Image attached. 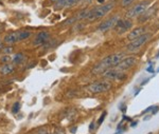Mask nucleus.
<instances>
[{
  "mask_svg": "<svg viewBox=\"0 0 159 134\" xmlns=\"http://www.w3.org/2000/svg\"><path fill=\"white\" fill-rule=\"evenodd\" d=\"M134 1H135V0H122L121 4H122L123 7H127V6H129Z\"/></svg>",
  "mask_w": 159,
  "mask_h": 134,
  "instance_id": "nucleus-18",
  "label": "nucleus"
},
{
  "mask_svg": "<svg viewBox=\"0 0 159 134\" xmlns=\"http://www.w3.org/2000/svg\"><path fill=\"white\" fill-rule=\"evenodd\" d=\"M15 70V67L11 63H4L0 67V74L1 75H9V74L13 73Z\"/></svg>",
  "mask_w": 159,
  "mask_h": 134,
  "instance_id": "nucleus-15",
  "label": "nucleus"
},
{
  "mask_svg": "<svg viewBox=\"0 0 159 134\" xmlns=\"http://www.w3.org/2000/svg\"><path fill=\"white\" fill-rule=\"evenodd\" d=\"M124 58V53H116L105 57L103 60H101L98 64L93 67L92 73L94 74H102L106 70H109L110 68H115L122 59Z\"/></svg>",
  "mask_w": 159,
  "mask_h": 134,
  "instance_id": "nucleus-1",
  "label": "nucleus"
},
{
  "mask_svg": "<svg viewBox=\"0 0 159 134\" xmlns=\"http://www.w3.org/2000/svg\"><path fill=\"white\" fill-rule=\"evenodd\" d=\"M148 4H150V0H145V1H141L139 3H137L135 6L130 7L129 11L126 12V17L134 18V17L141 16L148 10Z\"/></svg>",
  "mask_w": 159,
  "mask_h": 134,
  "instance_id": "nucleus-4",
  "label": "nucleus"
},
{
  "mask_svg": "<svg viewBox=\"0 0 159 134\" xmlns=\"http://www.w3.org/2000/svg\"><path fill=\"white\" fill-rule=\"evenodd\" d=\"M136 61H137V59L134 56H130V57H126V58H123L121 61H120L119 63L117 64L116 67H115V69L118 71H125L127 70V69L132 68L133 66L136 63Z\"/></svg>",
  "mask_w": 159,
  "mask_h": 134,
  "instance_id": "nucleus-9",
  "label": "nucleus"
},
{
  "mask_svg": "<svg viewBox=\"0 0 159 134\" xmlns=\"http://www.w3.org/2000/svg\"><path fill=\"white\" fill-rule=\"evenodd\" d=\"M51 1H53L55 3V2H58V1H61V0H51Z\"/></svg>",
  "mask_w": 159,
  "mask_h": 134,
  "instance_id": "nucleus-29",
  "label": "nucleus"
},
{
  "mask_svg": "<svg viewBox=\"0 0 159 134\" xmlns=\"http://www.w3.org/2000/svg\"><path fill=\"white\" fill-rule=\"evenodd\" d=\"M150 134H152V133H150Z\"/></svg>",
  "mask_w": 159,
  "mask_h": 134,
  "instance_id": "nucleus-31",
  "label": "nucleus"
},
{
  "mask_svg": "<svg viewBox=\"0 0 159 134\" xmlns=\"http://www.w3.org/2000/svg\"><path fill=\"white\" fill-rule=\"evenodd\" d=\"M75 131H76V128H73V129H71V132H75Z\"/></svg>",
  "mask_w": 159,
  "mask_h": 134,
  "instance_id": "nucleus-28",
  "label": "nucleus"
},
{
  "mask_svg": "<svg viewBox=\"0 0 159 134\" xmlns=\"http://www.w3.org/2000/svg\"><path fill=\"white\" fill-rule=\"evenodd\" d=\"M137 126V122L136 123H132V127H136Z\"/></svg>",
  "mask_w": 159,
  "mask_h": 134,
  "instance_id": "nucleus-26",
  "label": "nucleus"
},
{
  "mask_svg": "<svg viewBox=\"0 0 159 134\" xmlns=\"http://www.w3.org/2000/svg\"><path fill=\"white\" fill-rule=\"evenodd\" d=\"M19 109H20V104L19 102H15L14 106H13V108H12V112L17 113L19 111Z\"/></svg>",
  "mask_w": 159,
  "mask_h": 134,
  "instance_id": "nucleus-19",
  "label": "nucleus"
},
{
  "mask_svg": "<svg viewBox=\"0 0 159 134\" xmlns=\"http://www.w3.org/2000/svg\"><path fill=\"white\" fill-rule=\"evenodd\" d=\"M10 61H12V58L10 57L9 55H6V56H3V57L1 58V63H3V64L4 63H9Z\"/></svg>",
  "mask_w": 159,
  "mask_h": 134,
  "instance_id": "nucleus-20",
  "label": "nucleus"
},
{
  "mask_svg": "<svg viewBox=\"0 0 159 134\" xmlns=\"http://www.w3.org/2000/svg\"><path fill=\"white\" fill-rule=\"evenodd\" d=\"M98 2H100V3H103L104 0H98Z\"/></svg>",
  "mask_w": 159,
  "mask_h": 134,
  "instance_id": "nucleus-30",
  "label": "nucleus"
},
{
  "mask_svg": "<svg viewBox=\"0 0 159 134\" xmlns=\"http://www.w3.org/2000/svg\"><path fill=\"white\" fill-rule=\"evenodd\" d=\"M150 38H151V35L145 33V34H143L142 36H140V37L132 40V42H130L126 48L127 51H129V52H136V51L139 50L143 45H145Z\"/></svg>",
  "mask_w": 159,
  "mask_h": 134,
  "instance_id": "nucleus-6",
  "label": "nucleus"
},
{
  "mask_svg": "<svg viewBox=\"0 0 159 134\" xmlns=\"http://www.w3.org/2000/svg\"><path fill=\"white\" fill-rule=\"evenodd\" d=\"M3 49V53L4 54H11L13 52V47H11V45H9V47H6V48H2Z\"/></svg>",
  "mask_w": 159,
  "mask_h": 134,
  "instance_id": "nucleus-21",
  "label": "nucleus"
},
{
  "mask_svg": "<svg viewBox=\"0 0 159 134\" xmlns=\"http://www.w3.org/2000/svg\"><path fill=\"white\" fill-rule=\"evenodd\" d=\"M156 12V6H153L151 7V9H148L147 11H145L144 13H143L142 15L139 17V22H144L147 21V20L150 19L151 17L154 15V13Z\"/></svg>",
  "mask_w": 159,
  "mask_h": 134,
  "instance_id": "nucleus-14",
  "label": "nucleus"
},
{
  "mask_svg": "<svg viewBox=\"0 0 159 134\" xmlns=\"http://www.w3.org/2000/svg\"><path fill=\"white\" fill-rule=\"evenodd\" d=\"M88 13H89L88 10H84V11L80 12L79 14H78V16H75L76 20H82V19H85V18H87V16H88Z\"/></svg>",
  "mask_w": 159,
  "mask_h": 134,
  "instance_id": "nucleus-17",
  "label": "nucleus"
},
{
  "mask_svg": "<svg viewBox=\"0 0 159 134\" xmlns=\"http://www.w3.org/2000/svg\"><path fill=\"white\" fill-rule=\"evenodd\" d=\"M3 30H4V25L3 24H0V32H2Z\"/></svg>",
  "mask_w": 159,
  "mask_h": 134,
  "instance_id": "nucleus-24",
  "label": "nucleus"
},
{
  "mask_svg": "<svg viewBox=\"0 0 159 134\" xmlns=\"http://www.w3.org/2000/svg\"><path fill=\"white\" fill-rule=\"evenodd\" d=\"M119 20H120V17L118 16V15H115V16L108 18V19L105 20L104 22H102V24L99 25V31H101V32L104 33V32L109 31L110 29H114Z\"/></svg>",
  "mask_w": 159,
  "mask_h": 134,
  "instance_id": "nucleus-7",
  "label": "nucleus"
},
{
  "mask_svg": "<svg viewBox=\"0 0 159 134\" xmlns=\"http://www.w3.org/2000/svg\"><path fill=\"white\" fill-rule=\"evenodd\" d=\"M78 2V0H61L58 2H55L54 7L55 9H64V7H70L74 6Z\"/></svg>",
  "mask_w": 159,
  "mask_h": 134,
  "instance_id": "nucleus-13",
  "label": "nucleus"
},
{
  "mask_svg": "<svg viewBox=\"0 0 159 134\" xmlns=\"http://www.w3.org/2000/svg\"><path fill=\"white\" fill-rule=\"evenodd\" d=\"M92 128H94V123H91V125H90V130H92Z\"/></svg>",
  "mask_w": 159,
  "mask_h": 134,
  "instance_id": "nucleus-27",
  "label": "nucleus"
},
{
  "mask_svg": "<svg viewBox=\"0 0 159 134\" xmlns=\"http://www.w3.org/2000/svg\"><path fill=\"white\" fill-rule=\"evenodd\" d=\"M0 1H1V0H0Z\"/></svg>",
  "mask_w": 159,
  "mask_h": 134,
  "instance_id": "nucleus-32",
  "label": "nucleus"
},
{
  "mask_svg": "<svg viewBox=\"0 0 159 134\" xmlns=\"http://www.w3.org/2000/svg\"><path fill=\"white\" fill-rule=\"evenodd\" d=\"M2 48H3V43H2V41L0 40V50H1Z\"/></svg>",
  "mask_w": 159,
  "mask_h": 134,
  "instance_id": "nucleus-25",
  "label": "nucleus"
},
{
  "mask_svg": "<svg viewBox=\"0 0 159 134\" xmlns=\"http://www.w3.org/2000/svg\"><path fill=\"white\" fill-rule=\"evenodd\" d=\"M145 28L144 27H139V28H136L135 30H133L132 32L129 33V36H127V38L132 41V40H134L136 39V38H138V37H140V36H142L143 34H145Z\"/></svg>",
  "mask_w": 159,
  "mask_h": 134,
  "instance_id": "nucleus-11",
  "label": "nucleus"
},
{
  "mask_svg": "<svg viewBox=\"0 0 159 134\" xmlns=\"http://www.w3.org/2000/svg\"><path fill=\"white\" fill-rule=\"evenodd\" d=\"M32 33L29 31H16V32L9 33L7 35L4 36L3 42H6L7 45H14L21 40H25L27 38H29Z\"/></svg>",
  "mask_w": 159,
  "mask_h": 134,
  "instance_id": "nucleus-3",
  "label": "nucleus"
},
{
  "mask_svg": "<svg viewBox=\"0 0 159 134\" xmlns=\"http://www.w3.org/2000/svg\"><path fill=\"white\" fill-rule=\"evenodd\" d=\"M112 7H114V3H106V4H102V6L93 7V9H91L90 11H89L87 19H88L89 21H94V20H97V19H100V18L105 16L108 12L111 11Z\"/></svg>",
  "mask_w": 159,
  "mask_h": 134,
  "instance_id": "nucleus-2",
  "label": "nucleus"
},
{
  "mask_svg": "<svg viewBox=\"0 0 159 134\" xmlns=\"http://www.w3.org/2000/svg\"><path fill=\"white\" fill-rule=\"evenodd\" d=\"M102 76L105 79H119V78H123L124 77V74L122 73L121 71H118L116 69H109V70H106L105 72L102 73Z\"/></svg>",
  "mask_w": 159,
  "mask_h": 134,
  "instance_id": "nucleus-10",
  "label": "nucleus"
},
{
  "mask_svg": "<svg viewBox=\"0 0 159 134\" xmlns=\"http://www.w3.org/2000/svg\"><path fill=\"white\" fill-rule=\"evenodd\" d=\"M147 71L148 72H151V73H154V68H153V66H150L147 69Z\"/></svg>",
  "mask_w": 159,
  "mask_h": 134,
  "instance_id": "nucleus-23",
  "label": "nucleus"
},
{
  "mask_svg": "<svg viewBox=\"0 0 159 134\" xmlns=\"http://www.w3.org/2000/svg\"><path fill=\"white\" fill-rule=\"evenodd\" d=\"M106 114H107V112H106V111H104L103 114L101 115V117L99 118V120H98V125H101V123L104 122V119H105V116H106Z\"/></svg>",
  "mask_w": 159,
  "mask_h": 134,
  "instance_id": "nucleus-22",
  "label": "nucleus"
},
{
  "mask_svg": "<svg viewBox=\"0 0 159 134\" xmlns=\"http://www.w3.org/2000/svg\"><path fill=\"white\" fill-rule=\"evenodd\" d=\"M110 88H111V84H110L109 81H98L89 84L87 87V90L90 93L99 94V93H103V92H107L108 90H110Z\"/></svg>",
  "mask_w": 159,
  "mask_h": 134,
  "instance_id": "nucleus-5",
  "label": "nucleus"
},
{
  "mask_svg": "<svg viewBox=\"0 0 159 134\" xmlns=\"http://www.w3.org/2000/svg\"><path fill=\"white\" fill-rule=\"evenodd\" d=\"M24 60H25V55L22 53H17L16 55L14 56V58H12V61L16 64L21 63Z\"/></svg>",
  "mask_w": 159,
  "mask_h": 134,
  "instance_id": "nucleus-16",
  "label": "nucleus"
},
{
  "mask_svg": "<svg viewBox=\"0 0 159 134\" xmlns=\"http://www.w3.org/2000/svg\"><path fill=\"white\" fill-rule=\"evenodd\" d=\"M133 27V22L130 21L129 19H121L118 21V24H116V27L114 28L115 31H116L117 34L121 35V34H124L125 32H127L129 30H130V28Z\"/></svg>",
  "mask_w": 159,
  "mask_h": 134,
  "instance_id": "nucleus-8",
  "label": "nucleus"
},
{
  "mask_svg": "<svg viewBox=\"0 0 159 134\" xmlns=\"http://www.w3.org/2000/svg\"><path fill=\"white\" fill-rule=\"evenodd\" d=\"M48 38H49V33H48V32H39L36 35V38H35V41H34V45H43V43L47 42Z\"/></svg>",
  "mask_w": 159,
  "mask_h": 134,
  "instance_id": "nucleus-12",
  "label": "nucleus"
}]
</instances>
